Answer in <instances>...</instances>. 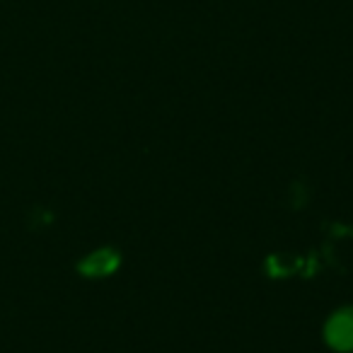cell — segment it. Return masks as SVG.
<instances>
[{
  "label": "cell",
  "mask_w": 353,
  "mask_h": 353,
  "mask_svg": "<svg viewBox=\"0 0 353 353\" xmlns=\"http://www.w3.org/2000/svg\"><path fill=\"white\" fill-rule=\"evenodd\" d=\"M329 336H332L334 346L353 348V310L334 317L332 327H329Z\"/></svg>",
  "instance_id": "obj_1"
}]
</instances>
